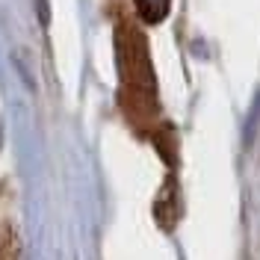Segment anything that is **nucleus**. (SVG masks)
<instances>
[{"label":"nucleus","instance_id":"obj_1","mask_svg":"<svg viewBox=\"0 0 260 260\" xmlns=\"http://www.w3.org/2000/svg\"><path fill=\"white\" fill-rule=\"evenodd\" d=\"M169 6H172V0H136V9L148 24H160L169 15Z\"/></svg>","mask_w":260,"mask_h":260},{"label":"nucleus","instance_id":"obj_2","mask_svg":"<svg viewBox=\"0 0 260 260\" xmlns=\"http://www.w3.org/2000/svg\"><path fill=\"white\" fill-rule=\"evenodd\" d=\"M0 142H3V124H0Z\"/></svg>","mask_w":260,"mask_h":260}]
</instances>
